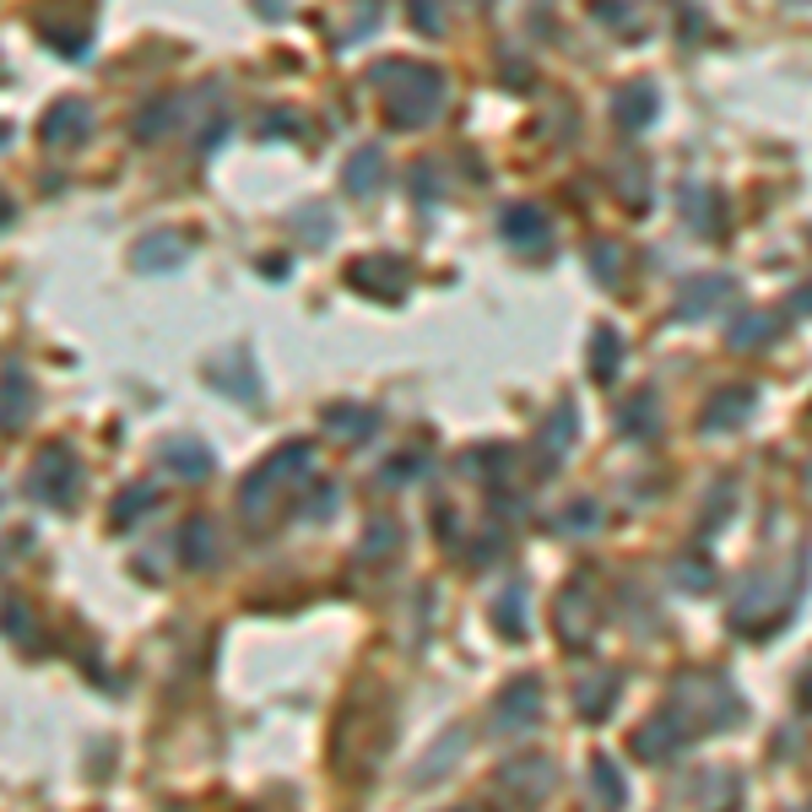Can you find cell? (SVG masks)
I'll return each mask as SVG.
<instances>
[{"label":"cell","mask_w":812,"mask_h":812,"mask_svg":"<svg viewBox=\"0 0 812 812\" xmlns=\"http://www.w3.org/2000/svg\"><path fill=\"white\" fill-rule=\"evenodd\" d=\"M612 689H617L612 677H602V689H591V683H585V689H580V715H585V721H591V715H607V710H612L607 693Z\"/></svg>","instance_id":"9c48e42d"},{"label":"cell","mask_w":812,"mask_h":812,"mask_svg":"<svg viewBox=\"0 0 812 812\" xmlns=\"http://www.w3.org/2000/svg\"><path fill=\"white\" fill-rule=\"evenodd\" d=\"M726 293H731L726 277H699V283H689L683 293H677V315L699 320V315H710V304H715V298H726Z\"/></svg>","instance_id":"3957f363"},{"label":"cell","mask_w":812,"mask_h":812,"mask_svg":"<svg viewBox=\"0 0 812 812\" xmlns=\"http://www.w3.org/2000/svg\"><path fill=\"white\" fill-rule=\"evenodd\" d=\"M808 699H812V672H808Z\"/></svg>","instance_id":"4fadbf2b"},{"label":"cell","mask_w":812,"mask_h":812,"mask_svg":"<svg viewBox=\"0 0 812 812\" xmlns=\"http://www.w3.org/2000/svg\"><path fill=\"white\" fill-rule=\"evenodd\" d=\"M547 780H553V770H547L542 759H521V764H509V770H504V791L515 785V796H521V802H536V796L547 791Z\"/></svg>","instance_id":"277c9868"},{"label":"cell","mask_w":812,"mask_h":812,"mask_svg":"<svg viewBox=\"0 0 812 812\" xmlns=\"http://www.w3.org/2000/svg\"><path fill=\"white\" fill-rule=\"evenodd\" d=\"M585 521H602V509H596V504H574V509H568V531H591Z\"/></svg>","instance_id":"7c38bea8"},{"label":"cell","mask_w":812,"mask_h":812,"mask_svg":"<svg viewBox=\"0 0 812 812\" xmlns=\"http://www.w3.org/2000/svg\"><path fill=\"white\" fill-rule=\"evenodd\" d=\"M504 239L521 244V249H536V244L547 239V217L536 206H509L504 211Z\"/></svg>","instance_id":"7a4b0ae2"},{"label":"cell","mask_w":812,"mask_h":812,"mask_svg":"<svg viewBox=\"0 0 812 812\" xmlns=\"http://www.w3.org/2000/svg\"><path fill=\"white\" fill-rule=\"evenodd\" d=\"M568 434H574V406H558V428H553V423L542 428V455L558 461V455L568 449Z\"/></svg>","instance_id":"52a82bcc"},{"label":"cell","mask_w":812,"mask_h":812,"mask_svg":"<svg viewBox=\"0 0 812 812\" xmlns=\"http://www.w3.org/2000/svg\"><path fill=\"white\" fill-rule=\"evenodd\" d=\"M591 780H602V802H607V808H623V791H617V770H612L607 759H596V764H591Z\"/></svg>","instance_id":"8fae6325"},{"label":"cell","mask_w":812,"mask_h":812,"mask_svg":"<svg viewBox=\"0 0 812 812\" xmlns=\"http://www.w3.org/2000/svg\"><path fill=\"white\" fill-rule=\"evenodd\" d=\"M536 693H542V683H536V677H521L515 689L504 693V704H498V726L526 731L531 721L542 715V699H536Z\"/></svg>","instance_id":"6da1fadb"},{"label":"cell","mask_w":812,"mask_h":812,"mask_svg":"<svg viewBox=\"0 0 812 812\" xmlns=\"http://www.w3.org/2000/svg\"><path fill=\"white\" fill-rule=\"evenodd\" d=\"M617 347H623V341H617V330L602 325V330H596V341H591V374H596V379H612V374H617V364H623V353H617Z\"/></svg>","instance_id":"5b68a950"},{"label":"cell","mask_w":812,"mask_h":812,"mask_svg":"<svg viewBox=\"0 0 812 812\" xmlns=\"http://www.w3.org/2000/svg\"><path fill=\"white\" fill-rule=\"evenodd\" d=\"M759 336H774L770 315H747V320L731 325V341H736V347H747V341H759Z\"/></svg>","instance_id":"30bf717a"},{"label":"cell","mask_w":812,"mask_h":812,"mask_svg":"<svg viewBox=\"0 0 812 812\" xmlns=\"http://www.w3.org/2000/svg\"><path fill=\"white\" fill-rule=\"evenodd\" d=\"M747 412H753V396H747V390H731V402L721 396V402L710 406V417H704V423H710V428H715V423H742Z\"/></svg>","instance_id":"ba28073f"},{"label":"cell","mask_w":812,"mask_h":812,"mask_svg":"<svg viewBox=\"0 0 812 812\" xmlns=\"http://www.w3.org/2000/svg\"><path fill=\"white\" fill-rule=\"evenodd\" d=\"M650 115H655V92H650V87H623V98H617V120L645 125Z\"/></svg>","instance_id":"8992f818"}]
</instances>
